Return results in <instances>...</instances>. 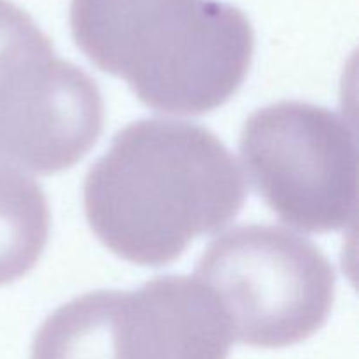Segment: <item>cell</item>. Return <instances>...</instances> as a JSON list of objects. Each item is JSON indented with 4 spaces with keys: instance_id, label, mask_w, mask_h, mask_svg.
I'll return each instance as SVG.
<instances>
[{
    "instance_id": "1",
    "label": "cell",
    "mask_w": 359,
    "mask_h": 359,
    "mask_svg": "<svg viewBox=\"0 0 359 359\" xmlns=\"http://www.w3.org/2000/svg\"><path fill=\"white\" fill-rule=\"evenodd\" d=\"M83 193L88 223L109 251L140 266H165L241 212L245 184L210 130L140 119L114 137Z\"/></svg>"
},
{
    "instance_id": "2",
    "label": "cell",
    "mask_w": 359,
    "mask_h": 359,
    "mask_svg": "<svg viewBox=\"0 0 359 359\" xmlns=\"http://www.w3.org/2000/svg\"><path fill=\"white\" fill-rule=\"evenodd\" d=\"M70 30L98 69L174 116L226 104L255 55L248 16L217 0H72Z\"/></svg>"
},
{
    "instance_id": "3",
    "label": "cell",
    "mask_w": 359,
    "mask_h": 359,
    "mask_svg": "<svg viewBox=\"0 0 359 359\" xmlns=\"http://www.w3.org/2000/svg\"><path fill=\"white\" fill-rule=\"evenodd\" d=\"M233 340L262 349L294 346L323 328L335 272L309 238L283 226L244 224L209 244L196 265Z\"/></svg>"
},
{
    "instance_id": "4",
    "label": "cell",
    "mask_w": 359,
    "mask_h": 359,
    "mask_svg": "<svg viewBox=\"0 0 359 359\" xmlns=\"http://www.w3.org/2000/svg\"><path fill=\"white\" fill-rule=\"evenodd\" d=\"M102 128L97 83L56 56L27 11L0 0V161L56 174L86 156Z\"/></svg>"
},
{
    "instance_id": "5",
    "label": "cell",
    "mask_w": 359,
    "mask_h": 359,
    "mask_svg": "<svg viewBox=\"0 0 359 359\" xmlns=\"http://www.w3.org/2000/svg\"><path fill=\"white\" fill-rule=\"evenodd\" d=\"M241 156L256 191L291 226L326 233L356 219V135L335 111L304 102L259 109L242 130Z\"/></svg>"
},
{
    "instance_id": "6",
    "label": "cell",
    "mask_w": 359,
    "mask_h": 359,
    "mask_svg": "<svg viewBox=\"0 0 359 359\" xmlns=\"http://www.w3.org/2000/svg\"><path fill=\"white\" fill-rule=\"evenodd\" d=\"M112 359H228L230 326L195 277H154L137 291H100Z\"/></svg>"
},
{
    "instance_id": "7",
    "label": "cell",
    "mask_w": 359,
    "mask_h": 359,
    "mask_svg": "<svg viewBox=\"0 0 359 359\" xmlns=\"http://www.w3.org/2000/svg\"><path fill=\"white\" fill-rule=\"evenodd\" d=\"M49 221L41 186L0 161V286L34 269L48 242Z\"/></svg>"
}]
</instances>
